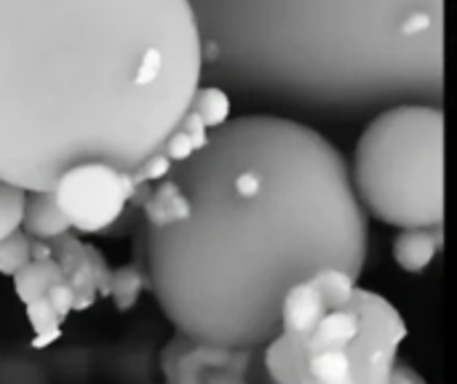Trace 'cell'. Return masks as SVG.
<instances>
[{"label":"cell","instance_id":"cell-14","mask_svg":"<svg viewBox=\"0 0 457 384\" xmlns=\"http://www.w3.org/2000/svg\"><path fill=\"white\" fill-rule=\"evenodd\" d=\"M24 195H27V190L0 179V241L21 227Z\"/></svg>","mask_w":457,"mask_h":384},{"label":"cell","instance_id":"cell-18","mask_svg":"<svg viewBox=\"0 0 457 384\" xmlns=\"http://www.w3.org/2000/svg\"><path fill=\"white\" fill-rule=\"evenodd\" d=\"M431 27V13H426V11H415V13H410L404 21H402V35H407V37H412V35H418V32H423V29H428Z\"/></svg>","mask_w":457,"mask_h":384},{"label":"cell","instance_id":"cell-3","mask_svg":"<svg viewBox=\"0 0 457 384\" xmlns=\"http://www.w3.org/2000/svg\"><path fill=\"white\" fill-rule=\"evenodd\" d=\"M351 184L364 214L388 227H442L445 112L402 104L378 115L356 142Z\"/></svg>","mask_w":457,"mask_h":384},{"label":"cell","instance_id":"cell-1","mask_svg":"<svg viewBox=\"0 0 457 384\" xmlns=\"http://www.w3.org/2000/svg\"><path fill=\"white\" fill-rule=\"evenodd\" d=\"M166 176L187 217L147 230V283L190 339L257 350L278 334L289 286L324 267L364 273L370 222L348 160L311 126L228 120Z\"/></svg>","mask_w":457,"mask_h":384},{"label":"cell","instance_id":"cell-10","mask_svg":"<svg viewBox=\"0 0 457 384\" xmlns=\"http://www.w3.org/2000/svg\"><path fill=\"white\" fill-rule=\"evenodd\" d=\"M64 281L62 267L54 257H43V259H29L16 275H13V291L19 297L21 305H29L35 299H40L51 283Z\"/></svg>","mask_w":457,"mask_h":384},{"label":"cell","instance_id":"cell-12","mask_svg":"<svg viewBox=\"0 0 457 384\" xmlns=\"http://www.w3.org/2000/svg\"><path fill=\"white\" fill-rule=\"evenodd\" d=\"M190 110L201 118V123L214 131L230 120V99L222 88L214 86H198L190 102Z\"/></svg>","mask_w":457,"mask_h":384},{"label":"cell","instance_id":"cell-7","mask_svg":"<svg viewBox=\"0 0 457 384\" xmlns=\"http://www.w3.org/2000/svg\"><path fill=\"white\" fill-rule=\"evenodd\" d=\"M70 233H64L48 243H51V257L59 262L62 275L72 291V313H83L96 302V297H107L112 270L107 267L99 249L83 243L80 238H75Z\"/></svg>","mask_w":457,"mask_h":384},{"label":"cell","instance_id":"cell-15","mask_svg":"<svg viewBox=\"0 0 457 384\" xmlns=\"http://www.w3.org/2000/svg\"><path fill=\"white\" fill-rule=\"evenodd\" d=\"M29 246H32V238L21 230L11 233L8 238L0 241V275L5 278H13L32 257H29Z\"/></svg>","mask_w":457,"mask_h":384},{"label":"cell","instance_id":"cell-5","mask_svg":"<svg viewBox=\"0 0 457 384\" xmlns=\"http://www.w3.org/2000/svg\"><path fill=\"white\" fill-rule=\"evenodd\" d=\"M134 190L137 184L129 174L94 163L64 174L54 187V195L70 227L94 235L107 230L123 214Z\"/></svg>","mask_w":457,"mask_h":384},{"label":"cell","instance_id":"cell-16","mask_svg":"<svg viewBox=\"0 0 457 384\" xmlns=\"http://www.w3.org/2000/svg\"><path fill=\"white\" fill-rule=\"evenodd\" d=\"M244 374L246 372H238V369H209L204 384H249Z\"/></svg>","mask_w":457,"mask_h":384},{"label":"cell","instance_id":"cell-9","mask_svg":"<svg viewBox=\"0 0 457 384\" xmlns=\"http://www.w3.org/2000/svg\"><path fill=\"white\" fill-rule=\"evenodd\" d=\"M442 251V227H412L402 230L394 241V262L410 273H423Z\"/></svg>","mask_w":457,"mask_h":384},{"label":"cell","instance_id":"cell-11","mask_svg":"<svg viewBox=\"0 0 457 384\" xmlns=\"http://www.w3.org/2000/svg\"><path fill=\"white\" fill-rule=\"evenodd\" d=\"M209 139V128L201 123V118L187 110L185 118L179 120V126L169 134V139L161 144V152L171 160V163H182L187 160L193 152H198Z\"/></svg>","mask_w":457,"mask_h":384},{"label":"cell","instance_id":"cell-8","mask_svg":"<svg viewBox=\"0 0 457 384\" xmlns=\"http://www.w3.org/2000/svg\"><path fill=\"white\" fill-rule=\"evenodd\" d=\"M19 230L35 241H54V238L70 233L72 227H70L67 217L62 214L54 190H27Z\"/></svg>","mask_w":457,"mask_h":384},{"label":"cell","instance_id":"cell-2","mask_svg":"<svg viewBox=\"0 0 457 384\" xmlns=\"http://www.w3.org/2000/svg\"><path fill=\"white\" fill-rule=\"evenodd\" d=\"M201 72L190 0H0V179L54 190L80 166L131 174Z\"/></svg>","mask_w":457,"mask_h":384},{"label":"cell","instance_id":"cell-4","mask_svg":"<svg viewBox=\"0 0 457 384\" xmlns=\"http://www.w3.org/2000/svg\"><path fill=\"white\" fill-rule=\"evenodd\" d=\"M407 334L391 299L356 286L305 331L268 339L262 364L270 384H388Z\"/></svg>","mask_w":457,"mask_h":384},{"label":"cell","instance_id":"cell-6","mask_svg":"<svg viewBox=\"0 0 457 384\" xmlns=\"http://www.w3.org/2000/svg\"><path fill=\"white\" fill-rule=\"evenodd\" d=\"M252 353H254L252 347H222L174 331V337L161 350L158 364H161L163 384H204L209 369L246 372Z\"/></svg>","mask_w":457,"mask_h":384},{"label":"cell","instance_id":"cell-13","mask_svg":"<svg viewBox=\"0 0 457 384\" xmlns=\"http://www.w3.org/2000/svg\"><path fill=\"white\" fill-rule=\"evenodd\" d=\"M147 278L137 265H126L120 270L110 273V286H107V297L115 302L118 310H131L145 289Z\"/></svg>","mask_w":457,"mask_h":384},{"label":"cell","instance_id":"cell-17","mask_svg":"<svg viewBox=\"0 0 457 384\" xmlns=\"http://www.w3.org/2000/svg\"><path fill=\"white\" fill-rule=\"evenodd\" d=\"M388 384H428V382H426V377H423L415 366H410V364H404V361H396L394 374H391V382Z\"/></svg>","mask_w":457,"mask_h":384}]
</instances>
